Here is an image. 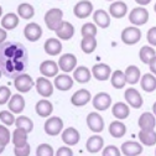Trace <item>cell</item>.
Here are the masks:
<instances>
[{"label":"cell","mask_w":156,"mask_h":156,"mask_svg":"<svg viewBox=\"0 0 156 156\" xmlns=\"http://www.w3.org/2000/svg\"><path fill=\"white\" fill-rule=\"evenodd\" d=\"M107 2H114V0H107Z\"/></svg>","instance_id":"cell-58"},{"label":"cell","mask_w":156,"mask_h":156,"mask_svg":"<svg viewBox=\"0 0 156 156\" xmlns=\"http://www.w3.org/2000/svg\"><path fill=\"white\" fill-rule=\"evenodd\" d=\"M103 146H104V140L99 135H92L90 138H88L87 144H86L87 151L90 154H97L103 149Z\"/></svg>","instance_id":"cell-23"},{"label":"cell","mask_w":156,"mask_h":156,"mask_svg":"<svg viewBox=\"0 0 156 156\" xmlns=\"http://www.w3.org/2000/svg\"><path fill=\"white\" fill-rule=\"evenodd\" d=\"M10 97H11L10 88H8L6 86H2V87H0V105H3L6 102H9Z\"/></svg>","instance_id":"cell-45"},{"label":"cell","mask_w":156,"mask_h":156,"mask_svg":"<svg viewBox=\"0 0 156 156\" xmlns=\"http://www.w3.org/2000/svg\"><path fill=\"white\" fill-rule=\"evenodd\" d=\"M81 34H82V36H87V35L97 36V25L95 24H92V23L84 24L82 26V29H81Z\"/></svg>","instance_id":"cell-44"},{"label":"cell","mask_w":156,"mask_h":156,"mask_svg":"<svg viewBox=\"0 0 156 156\" xmlns=\"http://www.w3.org/2000/svg\"><path fill=\"white\" fill-rule=\"evenodd\" d=\"M109 133L113 138H116V139H120L126 134V126L124 123L122 122H112L110 125H109Z\"/></svg>","instance_id":"cell-35"},{"label":"cell","mask_w":156,"mask_h":156,"mask_svg":"<svg viewBox=\"0 0 156 156\" xmlns=\"http://www.w3.org/2000/svg\"><path fill=\"white\" fill-rule=\"evenodd\" d=\"M155 56H156V52H155L152 46H143L139 51V57H140L141 62L145 63V65H149L150 61Z\"/></svg>","instance_id":"cell-38"},{"label":"cell","mask_w":156,"mask_h":156,"mask_svg":"<svg viewBox=\"0 0 156 156\" xmlns=\"http://www.w3.org/2000/svg\"><path fill=\"white\" fill-rule=\"evenodd\" d=\"M141 38V31L138 26H129L122 31V41L125 45H135Z\"/></svg>","instance_id":"cell-5"},{"label":"cell","mask_w":156,"mask_h":156,"mask_svg":"<svg viewBox=\"0 0 156 156\" xmlns=\"http://www.w3.org/2000/svg\"><path fill=\"white\" fill-rule=\"evenodd\" d=\"M149 20V11L144 8H135L129 12V21L134 25V26H141L145 25Z\"/></svg>","instance_id":"cell-3"},{"label":"cell","mask_w":156,"mask_h":156,"mask_svg":"<svg viewBox=\"0 0 156 156\" xmlns=\"http://www.w3.org/2000/svg\"><path fill=\"white\" fill-rule=\"evenodd\" d=\"M155 155H156V150H155Z\"/></svg>","instance_id":"cell-59"},{"label":"cell","mask_w":156,"mask_h":156,"mask_svg":"<svg viewBox=\"0 0 156 156\" xmlns=\"http://www.w3.org/2000/svg\"><path fill=\"white\" fill-rule=\"evenodd\" d=\"M87 125L90 129V131H93V133H101L104 129V120H103L101 114L95 113V112H92L87 116Z\"/></svg>","instance_id":"cell-9"},{"label":"cell","mask_w":156,"mask_h":156,"mask_svg":"<svg viewBox=\"0 0 156 156\" xmlns=\"http://www.w3.org/2000/svg\"><path fill=\"white\" fill-rule=\"evenodd\" d=\"M146 38H147V42H149L152 47H154V46H156V26L151 27V29L147 31Z\"/></svg>","instance_id":"cell-48"},{"label":"cell","mask_w":156,"mask_h":156,"mask_svg":"<svg viewBox=\"0 0 156 156\" xmlns=\"http://www.w3.org/2000/svg\"><path fill=\"white\" fill-rule=\"evenodd\" d=\"M2 74H3V72H2V69H0V78H2Z\"/></svg>","instance_id":"cell-56"},{"label":"cell","mask_w":156,"mask_h":156,"mask_svg":"<svg viewBox=\"0 0 156 156\" xmlns=\"http://www.w3.org/2000/svg\"><path fill=\"white\" fill-rule=\"evenodd\" d=\"M4 149H5V146H4V145H2V144H0V154H3Z\"/></svg>","instance_id":"cell-54"},{"label":"cell","mask_w":156,"mask_h":156,"mask_svg":"<svg viewBox=\"0 0 156 156\" xmlns=\"http://www.w3.org/2000/svg\"><path fill=\"white\" fill-rule=\"evenodd\" d=\"M149 68H150V72H151L152 74L156 76V56L150 61V63H149Z\"/></svg>","instance_id":"cell-50"},{"label":"cell","mask_w":156,"mask_h":156,"mask_svg":"<svg viewBox=\"0 0 156 156\" xmlns=\"http://www.w3.org/2000/svg\"><path fill=\"white\" fill-rule=\"evenodd\" d=\"M35 84H36V90H37V93L40 95L45 97V98L52 95V93H53V84L48 81L47 77H45V76L44 77H38L36 80V82H35Z\"/></svg>","instance_id":"cell-8"},{"label":"cell","mask_w":156,"mask_h":156,"mask_svg":"<svg viewBox=\"0 0 156 156\" xmlns=\"http://www.w3.org/2000/svg\"><path fill=\"white\" fill-rule=\"evenodd\" d=\"M74 16L78 19H86L93 12V4L89 0H82V2L77 3L73 8Z\"/></svg>","instance_id":"cell-13"},{"label":"cell","mask_w":156,"mask_h":156,"mask_svg":"<svg viewBox=\"0 0 156 156\" xmlns=\"http://www.w3.org/2000/svg\"><path fill=\"white\" fill-rule=\"evenodd\" d=\"M110 82H112V86H113L115 89H123V88L125 87V84H126L125 73H124L123 71L116 69L115 72L112 73Z\"/></svg>","instance_id":"cell-34"},{"label":"cell","mask_w":156,"mask_h":156,"mask_svg":"<svg viewBox=\"0 0 156 156\" xmlns=\"http://www.w3.org/2000/svg\"><path fill=\"white\" fill-rule=\"evenodd\" d=\"M56 156H73V151L68 146H62L60 147L56 152Z\"/></svg>","instance_id":"cell-49"},{"label":"cell","mask_w":156,"mask_h":156,"mask_svg":"<svg viewBox=\"0 0 156 156\" xmlns=\"http://www.w3.org/2000/svg\"><path fill=\"white\" fill-rule=\"evenodd\" d=\"M0 120H2L5 125L10 126V125L15 124V120H16V119H15L12 112L10 113V112H8V110H2V112H0Z\"/></svg>","instance_id":"cell-42"},{"label":"cell","mask_w":156,"mask_h":156,"mask_svg":"<svg viewBox=\"0 0 156 156\" xmlns=\"http://www.w3.org/2000/svg\"><path fill=\"white\" fill-rule=\"evenodd\" d=\"M44 48H45V52L50 56H57L58 53H61L62 51V44L58 38H47L45 41V45H44Z\"/></svg>","instance_id":"cell-22"},{"label":"cell","mask_w":156,"mask_h":156,"mask_svg":"<svg viewBox=\"0 0 156 156\" xmlns=\"http://www.w3.org/2000/svg\"><path fill=\"white\" fill-rule=\"evenodd\" d=\"M27 131L23 128H16V130L12 133V143L14 146H23L27 144Z\"/></svg>","instance_id":"cell-36"},{"label":"cell","mask_w":156,"mask_h":156,"mask_svg":"<svg viewBox=\"0 0 156 156\" xmlns=\"http://www.w3.org/2000/svg\"><path fill=\"white\" fill-rule=\"evenodd\" d=\"M25 109V99L21 94H14L9 101V110L16 114H20Z\"/></svg>","instance_id":"cell-24"},{"label":"cell","mask_w":156,"mask_h":156,"mask_svg":"<svg viewBox=\"0 0 156 156\" xmlns=\"http://www.w3.org/2000/svg\"><path fill=\"white\" fill-rule=\"evenodd\" d=\"M15 125H16V128L25 129L27 133H31L32 129H34V122L30 118H27V116H25V115H20L19 118H16Z\"/></svg>","instance_id":"cell-40"},{"label":"cell","mask_w":156,"mask_h":156,"mask_svg":"<svg viewBox=\"0 0 156 156\" xmlns=\"http://www.w3.org/2000/svg\"><path fill=\"white\" fill-rule=\"evenodd\" d=\"M92 99V94L87 89H80L77 90L72 97H71V103L76 107H83Z\"/></svg>","instance_id":"cell-17"},{"label":"cell","mask_w":156,"mask_h":156,"mask_svg":"<svg viewBox=\"0 0 156 156\" xmlns=\"http://www.w3.org/2000/svg\"><path fill=\"white\" fill-rule=\"evenodd\" d=\"M61 138H62V141L65 144H67L68 146H73V145H77L78 141H80L81 139V135L80 133H78V130L76 128H67L62 131V135H61Z\"/></svg>","instance_id":"cell-18"},{"label":"cell","mask_w":156,"mask_h":156,"mask_svg":"<svg viewBox=\"0 0 156 156\" xmlns=\"http://www.w3.org/2000/svg\"><path fill=\"white\" fill-rule=\"evenodd\" d=\"M17 14L20 17L25 19V20H29V19L34 17L35 15V9L32 5L30 4H26V3H23L17 6Z\"/></svg>","instance_id":"cell-39"},{"label":"cell","mask_w":156,"mask_h":156,"mask_svg":"<svg viewBox=\"0 0 156 156\" xmlns=\"http://www.w3.org/2000/svg\"><path fill=\"white\" fill-rule=\"evenodd\" d=\"M35 110L37 113V115H40L41 118H47L48 115L52 114L53 112V105L51 102L42 99V101H38L35 105Z\"/></svg>","instance_id":"cell-27"},{"label":"cell","mask_w":156,"mask_h":156,"mask_svg":"<svg viewBox=\"0 0 156 156\" xmlns=\"http://www.w3.org/2000/svg\"><path fill=\"white\" fill-rule=\"evenodd\" d=\"M24 35L26 37V40L30 42H36L37 40H40L42 36V29L41 26L36 23H30L25 26L24 29Z\"/></svg>","instance_id":"cell-12"},{"label":"cell","mask_w":156,"mask_h":156,"mask_svg":"<svg viewBox=\"0 0 156 156\" xmlns=\"http://www.w3.org/2000/svg\"><path fill=\"white\" fill-rule=\"evenodd\" d=\"M120 151L125 156H138L143 152V146L136 141H126L122 145Z\"/></svg>","instance_id":"cell-21"},{"label":"cell","mask_w":156,"mask_h":156,"mask_svg":"<svg viewBox=\"0 0 156 156\" xmlns=\"http://www.w3.org/2000/svg\"><path fill=\"white\" fill-rule=\"evenodd\" d=\"M120 154H122V151L114 145H108L102 151L103 156H120Z\"/></svg>","instance_id":"cell-46"},{"label":"cell","mask_w":156,"mask_h":156,"mask_svg":"<svg viewBox=\"0 0 156 156\" xmlns=\"http://www.w3.org/2000/svg\"><path fill=\"white\" fill-rule=\"evenodd\" d=\"M92 74L97 81H108L109 77L112 76V69L105 63H98L94 65L92 68Z\"/></svg>","instance_id":"cell-14"},{"label":"cell","mask_w":156,"mask_h":156,"mask_svg":"<svg viewBox=\"0 0 156 156\" xmlns=\"http://www.w3.org/2000/svg\"><path fill=\"white\" fill-rule=\"evenodd\" d=\"M29 56L26 47L20 42H3L0 45V69L8 78H15L26 72Z\"/></svg>","instance_id":"cell-1"},{"label":"cell","mask_w":156,"mask_h":156,"mask_svg":"<svg viewBox=\"0 0 156 156\" xmlns=\"http://www.w3.org/2000/svg\"><path fill=\"white\" fill-rule=\"evenodd\" d=\"M140 86L146 93L156 90V77L152 73H146L140 78Z\"/></svg>","instance_id":"cell-28"},{"label":"cell","mask_w":156,"mask_h":156,"mask_svg":"<svg viewBox=\"0 0 156 156\" xmlns=\"http://www.w3.org/2000/svg\"><path fill=\"white\" fill-rule=\"evenodd\" d=\"M73 78L78 83H88L92 78V71H89L84 66L76 67L73 71Z\"/></svg>","instance_id":"cell-25"},{"label":"cell","mask_w":156,"mask_h":156,"mask_svg":"<svg viewBox=\"0 0 156 156\" xmlns=\"http://www.w3.org/2000/svg\"><path fill=\"white\" fill-rule=\"evenodd\" d=\"M58 65L55 61H44L40 65V72L42 76L50 78V77H56L58 73Z\"/></svg>","instance_id":"cell-30"},{"label":"cell","mask_w":156,"mask_h":156,"mask_svg":"<svg viewBox=\"0 0 156 156\" xmlns=\"http://www.w3.org/2000/svg\"><path fill=\"white\" fill-rule=\"evenodd\" d=\"M17 25H19V16L14 12H9L2 19V26L5 30H14Z\"/></svg>","instance_id":"cell-37"},{"label":"cell","mask_w":156,"mask_h":156,"mask_svg":"<svg viewBox=\"0 0 156 156\" xmlns=\"http://www.w3.org/2000/svg\"><path fill=\"white\" fill-rule=\"evenodd\" d=\"M36 155L37 156H53L55 152H53V149H52L51 145L41 144V145H38L37 149H36Z\"/></svg>","instance_id":"cell-41"},{"label":"cell","mask_w":156,"mask_h":156,"mask_svg":"<svg viewBox=\"0 0 156 156\" xmlns=\"http://www.w3.org/2000/svg\"><path fill=\"white\" fill-rule=\"evenodd\" d=\"M73 78L69 77L68 74L63 73V74H58L55 77V81H53V84L55 87L61 90V92H66V90H69L72 87H73Z\"/></svg>","instance_id":"cell-16"},{"label":"cell","mask_w":156,"mask_h":156,"mask_svg":"<svg viewBox=\"0 0 156 156\" xmlns=\"http://www.w3.org/2000/svg\"><path fill=\"white\" fill-rule=\"evenodd\" d=\"M93 20L97 26H99L101 29H107L110 26V16L109 14L103 10V9H99V10H95L93 12Z\"/></svg>","instance_id":"cell-20"},{"label":"cell","mask_w":156,"mask_h":156,"mask_svg":"<svg viewBox=\"0 0 156 156\" xmlns=\"http://www.w3.org/2000/svg\"><path fill=\"white\" fill-rule=\"evenodd\" d=\"M63 19V11L61 9H50L46 14H45V17H44V20H45V24L46 26L51 30V31H56V29L61 25V23L63 21L62 20Z\"/></svg>","instance_id":"cell-2"},{"label":"cell","mask_w":156,"mask_h":156,"mask_svg":"<svg viewBox=\"0 0 156 156\" xmlns=\"http://www.w3.org/2000/svg\"><path fill=\"white\" fill-rule=\"evenodd\" d=\"M14 154L16 156H29L30 155V145H23V146H15L14 147Z\"/></svg>","instance_id":"cell-47"},{"label":"cell","mask_w":156,"mask_h":156,"mask_svg":"<svg viewBox=\"0 0 156 156\" xmlns=\"http://www.w3.org/2000/svg\"><path fill=\"white\" fill-rule=\"evenodd\" d=\"M6 36H8V34H6L5 29H0V45H2L3 42H5Z\"/></svg>","instance_id":"cell-51"},{"label":"cell","mask_w":156,"mask_h":156,"mask_svg":"<svg viewBox=\"0 0 156 156\" xmlns=\"http://www.w3.org/2000/svg\"><path fill=\"white\" fill-rule=\"evenodd\" d=\"M9 141H10V131H9V129L5 126V124L0 125V144L6 146L9 144Z\"/></svg>","instance_id":"cell-43"},{"label":"cell","mask_w":156,"mask_h":156,"mask_svg":"<svg viewBox=\"0 0 156 156\" xmlns=\"http://www.w3.org/2000/svg\"><path fill=\"white\" fill-rule=\"evenodd\" d=\"M58 67L62 72H73L77 67V57L73 53H65L58 60Z\"/></svg>","instance_id":"cell-7"},{"label":"cell","mask_w":156,"mask_h":156,"mask_svg":"<svg viewBox=\"0 0 156 156\" xmlns=\"http://www.w3.org/2000/svg\"><path fill=\"white\" fill-rule=\"evenodd\" d=\"M138 136H139V140L146 146H154L156 144V131L154 129H150V130L140 129Z\"/></svg>","instance_id":"cell-31"},{"label":"cell","mask_w":156,"mask_h":156,"mask_svg":"<svg viewBox=\"0 0 156 156\" xmlns=\"http://www.w3.org/2000/svg\"><path fill=\"white\" fill-rule=\"evenodd\" d=\"M138 125L140 129L144 130H150V129H155L156 126V116L154 113H149L145 112L140 115V118L138 120Z\"/></svg>","instance_id":"cell-19"},{"label":"cell","mask_w":156,"mask_h":156,"mask_svg":"<svg viewBox=\"0 0 156 156\" xmlns=\"http://www.w3.org/2000/svg\"><path fill=\"white\" fill-rule=\"evenodd\" d=\"M154 10H155V12H156V4H155V6H154Z\"/></svg>","instance_id":"cell-57"},{"label":"cell","mask_w":156,"mask_h":156,"mask_svg":"<svg viewBox=\"0 0 156 156\" xmlns=\"http://www.w3.org/2000/svg\"><path fill=\"white\" fill-rule=\"evenodd\" d=\"M112 113L113 115L115 116L116 119H119V120H124L126 119L129 114H130V109L128 107V104L123 103V102H118V103H115L112 108Z\"/></svg>","instance_id":"cell-29"},{"label":"cell","mask_w":156,"mask_h":156,"mask_svg":"<svg viewBox=\"0 0 156 156\" xmlns=\"http://www.w3.org/2000/svg\"><path fill=\"white\" fill-rule=\"evenodd\" d=\"M152 112H154V114H155V116H156V102H155L154 105H152Z\"/></svg>","instance_id":"cell-53"},{"label":"cell","mask_w":156,"mask_h":156,"mask_svg":"<svg viewBox=\"0 0 156 156\" xmlns=\"http://www.w3.org/2000/svg\"><path fill=\"white\" fill-rule=\"evenodd\" d=\"M135 2L138 3L139 5H141V6H145V5H149L151 3V0H135Z\"/></svg>","instance_id":"cell-52"},{"label":"cell","mask_w":156,"mask_h":156,"mask_svg":"<svg viewBox=\"0 0 156 156\" xmlns=\"http://www.w3.org/2000/svg\"><path fill=\"white\" fill-rule=\"evenodd\" d=\"M2 14H3V9H2V6H0V17H2Z\"/></svg>","instance_id":"cell-55"},{"label":"cell","mask_w":156,"mask_h":156,"mask_svg":"<svg viewBox=\"0 0 156 156\" xmlns=\"http://www.w3.org/2000/svg\"><path fill=\"white\" fill-rule=\"evenodd\" d=\"M56 35L60 40H63V41H67V40H71L74 35V27L71 23L68 21H62L61 25L56 29Z\"/></svg>","instance_id":"cell-15"},{"label":"cell","mask_w":156,"mask_h":156,"mask_svg":"<svg viewBox=\"0 0 156 156\" xmlns=\"http://www.w3.org/2000/svg\"><path fill=\"white\" fill-rule=\"evenodd\" d=\"M124 97H125V101L128 102V104L135 109H139L143 107V97L141 94L136 90L135 88H128L124 93Z\"/></svg>","instance_id":"cell-10"},{"label":"cell","mask_w":156,"mask_h":156,"mask_svg":"<svg viewBox=\"0 0 156 156\" xmlns=\"http://www.w3.org/2000/svg\"><path fill=\"white\" fill-rule=\"evenodd\" d=\"M44 129H45V133L47 135L56 136L60 133H62V130H63V122H62L61 118H58V116H51V118H48L45 122Z\"/></svg>","instance_id":"cell-6"},{"label":"cell","mask_w":156,"mask_h":156,"mask_svg":"<svg viewBox=\"0 0 156 156\" xmlns=\"http://www.w3.org/2000/svg\"><path fill=\"white\" fill-rule=\"evenodd\" d=\"M124 73H125V78H126V83H129V84H136L140 81L141 73H140L139 67H136L134 65L128 66Z\"/></svg>","instance_id":"cell-32"},{"label":"cell","mask_w":156,"mask_h":156,"mask_svg":"<svg viewBox=\"0 0 156 156\" xmlns=\"http://www.w3.org/2000/svg\"><path fill=\"white\" fill-rule=\"evenodd\" d=\"M92 103H93V107L98 112H103V110H107L110 107V104H112V97L108 93L101 92V93L94 95Z\"/></svg>","instance_id":"cell-11"},{"label":"cell","mask_w":156,"mask_h":156,"mask_svg":"<svg viewBox=\"0 0 156 156\" xmlns=\"http://www.w3.org/2000/svg\"><path fill=\"white\" fill-rule=\"evenodd\" d=\"M81 48L87 55H90L92 52H94V50L97 48V38H95V36H93V35L83 36L82 41H81Z\"/></svg>","instance_id":"cell-33"},{"label":"cell","mask_w":156,"mask_h":156,"mask_svg":"<svg viewBox=\"0 0 156 156\" xmlns=\"http://www.w3.org/2000/svg\"><path fill=\"white\" fill-rule=\"evenodd\" d=\"M109 14L115 19H122L128 14V5L124 2H115L109 6Z\"/></svg>","instance_id":"cell-26"},{"label":"cell","mask_w":156,"mask_h":156,"mask_svg":"<svg viewBox=\"0 0 156 156\" xmlns=\"http://www.w3.org/2000/svg\"><path fill=\"white\" fill-rule=\"evenodd\" d=\"M35 86V82L32 80V77L29 76L27 73H21V74H19L16 78H15V81H14V87L17 92H20V93H27L32 87Z\"/></svg>","instance_id":"cell-4"}]
</instances>
